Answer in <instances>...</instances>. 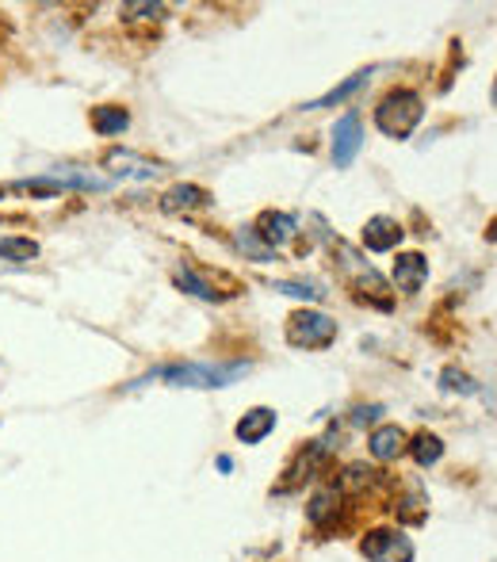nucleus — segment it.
<instances>
[{"instance_id": "nucleus-25", "label": "nucleus", "mask_w": 497, "mask_h": 562, "mask_svg": "<svg viewBox=\"0 0 497 562\" xmlns=\"http://www.w3.org/2000/svg\"><path fill=\"white\" fill-rule=\"evenodd\" d=\"M379 414H383L379 406H360L357 414H352V425H375Z\"/></svg>"}, {"instance_id": "nucleus-9", "label": "nucleus", "mask_w": 497, "mask_h": 562, "mask_svg": "<svg viewBox=\"0 0 497 562\" xmlns=\"http://www.w3.org/2000/svg\"><path fill=\"white\" fill-rule=\"evenodd\" d=\"M406 448H409V437L402 425H379L372 437H368V451H372V459H379V463H391V459H398Z\"/></svg>"}, {"instance_id": "nucleus-17", "label": "nucleus", "mask_w": 497, "mask_h": 562, "mask_svg": "<svg viewBox=\"0 0 497 562\" xmlns=\"http://www.w3.org/2000/svg\"><path fill=\"white\" fill-rule=\"evenodd\" d=\"M126 126H131V115H126V108H115V104H104L92 112V131L104 134V138H112V134H123Z\"/></svg>"}, {"instance_id": "nucleus-19", "label": "nucleus", "mask_w": 497, "mask_h": 562, "mask_svg": "<svg viewBox=\"0 0 497 562\" xmlns=\"http://www.w3.org/2000/svg\"><path fill=\"white\" fill-rule=\"evenodd\" d=\"M364 85H368V74H357V77H349L344 85H337L334 92H326V97L314 100V104H306V108H310V112H321V108H334V104H341V100H349L357 89H364Z\"/></svg>"}, {"instance_id": "nucleus-2", "label": "nucleus", "mask_w": 497, "mask_h": 562, "mask_svg": "<svg viewBox=\"0 0 497 562\" xmlns=\"http://www.w3.org/2000/svg\"><path fill=\"white\" fill-rule=\"evenodd\" d=\"M421 119H425V100L417 97L414 89L386 92V97L379 100V108H375V126L386 134V138H398V142L409 138Z\"/></svg>"}, {"instance_id": "nucleus-12", "label": "nucleus", "mask_w": 497, "mask_h": 562, "mask_svg": "<svg viewBox=\"0 0 497 562\" xmlns=\"http://www.w3.org/2000/svg\"><path fill=\"white\" fill-rule=\"evenodd\" d=\"M341 513V490L337 486H318L306 502V520L314 528H329V520Z\"/></svg>"}, {"instance_id": "nucleus-26", "label": "nucleus", "mask_w": 497, "mask_h": 562, "mask_svg": "<svg viewBox=\"0 0 497 562\" xmlns=\"http://www.w3.org/2000/svg\"><path fill=\"white\" fill-rule=\"evenodd\" d=\"M218 471L230 474V471H234V459H230V456H218Z\"/></svg>"}, {"instance_id": "nucleus-10", "label": "nucleus", "mask_w": 497, "mask_h": 562, "mask_svg": "<svg viewBox=\"0 0 497 562\" xmlns=\"http://www.w3.org/2000/svg\"><path fill=\"white\" fill-rule=\"evenodd\" d=\"M275 409H268V406H252L246 417H241L238 425H234V437L241 440V445H260V440H268V432L275 429Z\"/></svg>"}, {"instance_id": "nucleus-11", "label": "nucleus", "mask_w": 497, "mask_h": 562, "mask_svg": "<svg viewBox=\"0 0 497 562\" xmlns=\"http://www.w3.org/2000/svg\"><path fill=\"white\" fill-rule=\"evenodd\" d=\"M104 165L115 172V177H123V180H154L157 172H161L154 161H146V157H138V154H131V149H112V154L104 157Z\"/></svg>"}, {"instance_id": "nucleus-18", "label": "nucleus", "mask_w": 497, "mask_h": 562, "mask_svg": "<svg viewBox=\"0 0 497 562\" xmlns=\"http://www.w3.org/2000/svg\"><path fill=\"white\" fill-rule=\"evenodd\" d=\"M172 283H177L180 291H188V295L203 299V303H218V299H223V295H218L215 288H211L207 280H203L200 272H195V268H180V272L172 276Z\"/></svg>"}, {"instance_id": "nucleus-13", "label": "nucleus", "mask_w": 497, "mask_h": 562, "mask_svg": "<svg viewBox=\"0 0 497 562\" xmlns=\"http://www.w3.org/2000/svg\"><path fill=\"white\" fill-rule=\"evenodd\" d=\"M46 177L58 180L61 188H81V192H104V188L112 184L108 177H97V172H89V169H77V165H61V169H50Z\"/></svg>"}, {"instance_id": "nucleus-16", "label": "nucleus", "mask_w": 497, "mask_h": 562, "mask_svg": "<svg viewBox=\"0 0 497 562\" xmlns=\"http://www.w3.org/2000/svg\"><path fill=\"white\" fill-rule=\"evenodd\" d=\"M406 451L414 456L417 467H437L440 459H444V440H440L437 432H417Z\"/></svg>"}, {"instance_id": "nucleus-21", "label": "nucleus", "mask_w": 497, "mask_h": 562, "mask_svg": "<svg viewBox=\"0 0 497 562\" xmlns=\"http://www.w3.org/2000/svg\"><path fill=\"white\" fill-rule=\"evenodd\" d=\"M440 386H444L448 394H478V383L467 375V371H460V368H444V371H440Z\"/></svg>"}, {"instance_id": "nucleus-24", "label": "nucleus", "mask_w": 497, "mask_h": 562, "mask_svg": "<svg viewBox=\"0 0 497 562\" xmlns=\"http://www.w3.org/2000/svg\"><path fill=\"white\" fill-rule=\"evenodd\" d=\"M165 4H126L123 8V20H161Z\"/></svg>"}, {"instance_id": "nucleus-3", "label": "nucleus", "mask_w": 497, "mask_h": 562, "mask_svg": "<svg viewBox=\"0 0 497 562\" xmlns=\"http://www.w3.org/2000/svg\"><path fill=\"white\" fill-rule=\"evenodd\" d=\"M287 340L295 348H329L337 340V322L318 311H295L287 318Z\"/></svg>"}, {"instance_id": "nucleus-8", "label": "nucleus", "mask_w": 497, "mask_h": 562, "mask_svg": "<svg viewBox=\"0 0 497 562\" xmlns=\"http://www.w3.org/2000/svg\"><path fill=\"white\" fill-rule=\"evenodd\" d=\"M398 241H402L398 218H391V215L368 218V226H364V249L368 252H391V249H398Z\"/></svg>"}, {"instance_id": "nucleus-1", "label": "nucleus", "mask_w": 497, "mask_h": 562, "mask_svg": "<svg viewBox=\"0 0 497 562\" xmlns=\"http://www.w3.org/2000/svg\"><path fill=\"white\" fill-rule=\"evenodd\" d=\"M249 375L246 360L234 363H169V368H157L149 375H142L138 383L131 386H146L154 379H165L169 386H188V391H215V386H230L234 379Z\"/></svg>"}, {"instance_id": "nucleus-5", "label": "nucleus", "mask_w": 497, "mask_h": 562, "mask_svg": "<svg viewBox=\"0 0 497 562\" xmlns=\"http://www.w3.org/2000/svg\"><path fill=\"white\" fill-rule=\"evenodd\" d=\"M360 146H364V123H360L357 112L341 115L334 126V165L337 169H349L357 161Z\"/></svg>"}, {"instance_id": "nucleus-20", "label": "nucleus", "mask_w": 497, "mask_h": 562, "mask_svg": "<svg viewBox=\"0 0 497 562\" xmlns=\"http://www.w3.org/2000/svg\"><path fill=\"white\" fill-rule=\"evenodd\" d=\"M0 257L4 260H35L38 245L31 237H0Z\"/></svg>"}, {"instance_id": "nucleus-14", "label": "nucleus", "mask_w": 497, "mask_h": 562, "mask_svg": "<svg viewBox=\"0 0 497 562\" xmlns=\"http://www.w3.org/2000/svg\"><path fill=\"white\" fill-rule=\"evenodd\" d=\"M211 195L203 192L200 184H177V188H169V192L161 195V211H169V215H180V211H195V207H203Z\"/></svg>"}, {"instance_id": "nucleus-15", "label": "nucleus", "mask_w": 497, "mask_h": 562, "mask_svg": "<svg viewBox=\"0 0 497 562\" xmlns=\"http://www.w3.org/2000/svg\"><path fill=\"white\" fill-rule=\"evenodd\" d=\"M337 257H341V265L349 268L352 276L360 280V288H368V295H379V291H386V283H383V276L375 272L368 260H360L357 252L349 249V245H337Z\"/></svg>"}, {"instance_id": "nucleus-6", "label": "nucleus", "mask_w": 497, "mask_h": 562, "mask_svg": "<svg viewBox=\"0 0 497 562\" xmlns=\"http://www.w3.org/2000/svg\"><path fill=\"white\" fill-rule=\"evenodd\" d=\"M252 234L275 252L287 241H295V218H291L287 211H264V215L257 218V226H252Z\"/></svg>"}, {"instance_id": "nucleus-7", "label": "nucleus", "mask_w": 497, "mask_h": 562, "mask_svg": "<svg viewBox=\"0 0 497 562\" xmlns=\"http://www.w3.org/2000/svg\"><path fill=\"white\" fill-rule=\"evenodd\" d=\"M391 276H394V283H398V291L417 295V291L425 288V280H429V260H425L421 252H398Z\"/></svg>"}, {"instance_id": "nucleus-27", "label": "nucleus", "mask_w": 497, "mask_h": 562, "mask_svg": "<svg viewBox=\"0 0 497 562\" xmlns=\"http://www.w3.org/2000/svg\"><path fill=\"white\" fill-rule=\"evenodd\" d=\"M494 104H497V81H494Z\"/></svg>"}, {"instance_id": "nucleus-23", "label": "nucleus", "mask_w": 497, "mask_h": 562, "mask_svg": "<svg viewBox=\"0 0 497 562\" xmlns=\"http://www.w3.org/2000/svg\"><path fill=\"white\" fill-rule=\"evenodd\" d=\"M234 241H238V249H246V252H249V257H252V260H260V265H268V260H272V257H275V252H272V249H268V245H264V241H260V237H257V234H252V229H241V234H238V237H234Z\"/></svg>"}, {"instance_id": "nucleus-4", "label": "nucleus", "mask_w": 497, "mask_h": 562, "mask_svg": "<svg viewBox=\"0 0 497 562\" xmlns=\"http://www.w3.org/2000/svg\"><path fill=\"white\" fill-rule=\"evenodd\" d=\"M360 555L368 562H414V540L402 528H372L360 540Z\"/></svg>"}, {"instance_id": "nucleus-22", "label": "nucleus", "mask_w": 497, "mask_h": 562, "mask_svg": "<svg viewBox=\"0 0 497 562\" xmlns=\"http://www.w3.org/2000/svg\"><path fill=\"white\" fill-rule=\"evenodd\" d=\"M272 291H280V295H291V299H306V303H318V299L326 295L318 283H295V280H275Z\"/></svg>"}]
</instances>
